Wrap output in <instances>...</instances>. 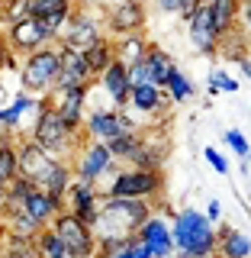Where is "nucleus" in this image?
Returning a JSON list of instances; mask_svg holds the SVG:
<instances>
[{
	"label": "nucleus",
	"instance_id": "4468645a",
	"mask_svg": "<svg viewBox=\"0 0 251 258\" xmlns=\"http://www.w3.org/2000/svg\"><path fill=\"white\" fill-rule=\"evenodd\" d=\"M91 87H94V84H91ZM91 87H55V91L45 97V103H48L55 113H58V116H61L71 129H80V133H84L87 94H91Z\"/></svg>",
	"mask_w": 251,
	"mask_h": 258
},
{
	"label": "nucleus",
	"instance_id": "423d86ee",
	"mask_svg": "<svg viewBox=\"0 0 251 258\" xmlns=\"http://www.w3.org/2000/svg\"><path fill=\"white\" fill-rule=\"evenodd\" d=\"M103 194L116 200H148L158 207L161 194H164V174L148 171V168H119L107 181Z\"/></svg>",
	"mask_w": 251,
	"mask_h": 258
},
{
	"label": "nucleus",
	"instance_id": "1a4fd4ad",
	"mask_svg": "<svg viewBox=\"0 0 251 258\" xmlns=\"http://www.w3.org/2000/svg\"><path fill=\"white\" fill-rule=\"evenodd\" d=\"M48 229L61 239V245L71 252V258H97L100 255V242L94 236V226H87L80 216L71 213V210H61V216L48 226Z\"/></svg>",
	"mask_w": 251,
	"mask_h": 258
},
{
	"label": "nucleus",
	"instance_id": "9d476101",
	"mask_svg": "<svg viewBox=\"0 0 251 258\" xmlns=\"http://www.w3.org/2000/svg\"><path fill=\"white\" fill-rule=\"evenodd\" d=\"M107 36V23H103V10H91V7H77L74 16L68 20V26L61 29L58 36V45L61 48H91L94 42Z\"/></svg>",
	"mask_w": 251,
	"mask_h": 258
},
{
	"label": "nucleus",
	"instance_id": "412c9836",
	"mask_svg": "<svg viewBox=\"0 0 251 258\" xmlns=\"http://www.w3.org/2000/svg\"><path fill=\"white\" fill-rule=\"evenodd\" d=\"M84 58H87V68H91L94 81H100V75L116 61V39L103 36L100 42H94L91 48H84Z\"/></svg>",
	"mask_w": 251,
	"mask_h": 258
},
{
	"label": "nucleus",
	"instance_id": "473e14b6",
	"mask_svg": "<svg viewBox=\"0 0 251 258\" xmlns=\"http://www.w3.org/2000/svg\"><path fill=\"white\" fill-rule=\"evenodd\" d=\"M203 158L209 161V168H213L216 174H229V158H225L219 149H213V145H209V149H203Z\"/></svg>",
	"mask_w": 251,
	"mask_h": 258
},
{
	"label": "nucleus",
	"instance_id": "39448f33",
	"mask_svg": "<svg viewBox=\"0 0 251 258\" xmlns=\"http://www.w3.org/2000/svg\"><path fill=\"white\" fill-rule=\"evenodd\" d=\"M61 75V45H45L39 52H32L20 64V91H26L32 97H48L58 87Z\"/></svg>",
	"mask_w": 251,
	"mask_h": 258
},
{
	"label": "nucleus",
	"instance_id": "c756f323",
	"mask_svg": "<svg viewBox=\"0 0 251 258\" xmlns=\"http://www.w3.org/2000/svg\"><path fill=\"white\" fill-rule=\"evenodd\" d=\"M155 4L158 13H168V16H181V20H187V16L197 10V0H151Z\"/></svg>",
	"mask_w": 251,
	"mask_h": 258
},
{
	"label": "nucleus",
	"instance_id": "f257e3e1",
	"mask_svg": "<svg viewBox=\"0 0 251 258\" xmlns=\"http://www.w3.org/2000/svg\"><path fill=\"white\" fill-rule=\"evenodd\" d=\"M16 165H20L23 181H29L32 187L52 194V197H58V200H64L71 181H74V165L48 155L42 145H36L29 136H20V139H16Z\"/></svg>",
	"mask_w": 251,
	"mask_h": 258
},
{
	"label": "nucleus",
	"instance_id": "4be33fe9",
	"mask_svg": "<svg viewBox=\"0 0 251 258\" xmlns=\"http://www.w3.org/2000/svg\"><path fill=\"white\" fill-rule=\"evenodd\" d=\"M209 13H213L216 32L229 36L238 29V16H241V0H209Z\"/></svg>",
	"mask_w": 251,
	"mask_h": 258
},
{
	"label": "nucleus",
	"instance_id": "7c9ffc66",
	"mask_svg": "<svg viewBox=\"0 0 251 258\" xmlns=\"http://www.w3.org/2000/svg\"><path fill=\"white\" fill-rule=\"evenodd\" d=\"M222 142L232 149V155H238V158L248 165V158H251V142L245 139V133H238V129H225V133H222Z\"/></svg>",
	"mask_w": 251,
	"mask_h": 258
},
{
	"label": "nucleus",
	"instance_id": "ddd939ff",
	"mask_svg": "<svg viewBox=\"0 0 251 258\" xmlns=\"http://www.w3.org/2000/svg\"><path fill=\"white\" fill-rule=\"evenodd\" d=\"M103 200H107V194L100 190V184H91V181H84V177H74L68 194H64V210H71V213L80 216L87 226H94L97 216H100Z\"/></svg>",
	"mask_w": 251,
	"mask_h": 258
},
{
	"label": "nucleus",
	"instance_id": "72a5a7b5",
	"mask_svg": "<svg viewBox=\"0 0 251 258\" xmlns=\"http://www.w3.org/2000/svg\"><path fill=\"white\" fill-rule=\"evenodd\" d=\"M209 81H213L219 91H225V94H235V91H238V81L229 78V71H213V75H209Z\"/></svg>",
	"mask_w": 251,
	"mask_h": 258
},
{
	"label": "nucleus",
	"instance_id": "aec40b11",
	"mask_svg": "<svg viewBox=\"0 0 251 258\" xmlns=\"http://www.w3.org/2000/svg\"><path fill=\"white\" fill-rule=\"evenodd\" d=\"M145 68H148V78H151V84L164 91V87H168V81H171V75L177 71V61L171 58V52H164L161 45H155V42H151L148 55H145Z\"/></svg>",
	"mask_w": 251,
	"mask_h": 258
},
{
	"label": "nucleus",
	"instance_id": "5701e85b",
	"mask_svg": "<svg viewBox=\"0 0 251 258\" xmlns=\"http://www.w3.org/2000/svg\"><path fill=\"white\" fill-rule=\"evenodd\" d=\"M219 258H251V239L245 232L232 229V226H222L219 229Z\"/></svg>",
	"mask_w": 251,
	"mask_h": 258
},
{
	"label": "nucleus",
	"instance_id": "e433bc0d",
	"mask_svg": "<svg viewBox=\"0 0 251 258\" xmlns=\"http://www.w3.org/2000/svg\"><path fill=\"white\" fill-rule=\"evenodd\" d=\"M7 197H10V187L0 184V220H4V213H7Z\"/></svg>",
	"mask_w": 251,
	"mask_h": 258
},
{
	"label": "nucleus",
	"instance_id": "a878e982",
	"mask_svg": "<svg viewBox=\"0 0 251 258\" xmlns=\"http://www.w3.org/2000/svg\"><path fill=\"white\" fill-rule=\"evenodd\" d=\"M219 55L225 61H235V64H241L251 55V42L245 39V32L241 29H235V32H229V36H222L219 39Z\"/></svg>",
	"mask_w": 251,
	"mask_h": 258
},
{
	"label": "nucleus",
	"instance_id": "9b49d317",
	"mask_svg": "<svg viewBox=\"0 0 251 258\" xmlns=\"http://www.w3.org/2000/svg\"><path fill=\"white\" fill-rule=\"evenodd\" d=\"M74 177H84V181H91V184H100L103 177H110L119 171V161L116 155L110 152V145H103V142H91V139H84V145L77 149V155H74Z\"/></svg>",
	"mask_w": 251,
	"mask_h": 258
},
{
	"label": "nucleus",
	"instance_id": "79ce46f5",
	"mask_svg": "<svg viewBox=\"0 0 251 258\" xmlns=\"http://www.w3.org/2000/svg\"><path fill=\"white\" fill-rule=\"evenodd\" d=\"M213 258H219V255H213Z\"/></svg>",
	"mask_w": 251,
	"mask_h": 258
},
{
	"label": "nucleus",
	"instance_id": "7ed1b4c3",
	"mask_svg": "<svg viewBox=\"0 0 251 258\" xmlns=\"http://www.w3.org/2000/svg\"><path fill=\"white\" fill-rule=\"evenodd\" d=\"M171 236L177 255L190 258H213L219 252V229L206 220L203 210L184 207L171 216Z\"/></svg>",
	"mask_w": 251,
	"mask_h": 258
},
{
	"label": "nucleus",
	"instance_id": "0eeeda50",
	"mask_svg": "<svg viewBox=\"0 0 251 258\" xmlns=\"http://www.w3.org/2000/svg\"><path fill=\"white\" fill-rule=\"evenodd\" d=\"M103 23H107L110 39L145 36L148 7H145V0H107V7H103Z\"/></svg>",
	"mask_w": 251,
	"mask_h": 258
},
{
	"label": "nucleus",
	"instance_id": "bb28decb",
	"mask_svg": "<svg viewBox=\"0 0 251 258\" xmlns=\"http://www.w3.org/2000/svg\"><path fill=\"white\" fill-rule=\"evenodd\" d=\"M164 91H168V97H171V103H184V100H190V97L197 94V87H193V81L177 68L174 75H171V81H168Z\"/></svg>",
	"mask_w": 251,
	"mask_h": 258
},
{
	"label": "nucleus",
	"instance_id": "c85d7f7f",
	"mask_svg": "<svg viewBox=\"0 0 251 258\" xmlns=\"http://www.w3.org/2000/svg\"><path fill=\"white\" fill-rule=\"evenodd\" d=\"M36 245H39V255H42V258H71V252L61 245V239L55 236L52 229H45L42 236L36 239Z\"/></svg>",
	"mask_w": 251,
	"mask_h": 258
},
{
	"label": "nucleus",
	"instance_id": "c9c22d12",
	"mask_svg": "<svg viewBox=\"0 0 251 258\" xmlns=\"http://www.w3.org/2000/svg\"><path fill=\"white\" fill-rule=\"evenodd\" d=\"M206 220L209 223L222 220V204H219V200H209V204H206Z\"/></svg>",
	"mask_w": 251,
	"mask_h": 258
},
{
	"label": "nucleus",
	"instance_id": "b1692460",
	"mask_svg": "<svg viewBox=\"0 0 251 258\" xmlns=\"http://www.w3.org/2000/svg\"><path fill=\"white\" fill-rule=\"evenodd\" d=\"M151 42L145 36H129V39H116V61H123L126 68H135L145 55H148Z\"/></svg>",
	"mask_w": 251,
	"mask_h": 258
},
{
	"label": "nucleus",
	"instance_id": "393cba45",
	"mask_svg": "<svg viewBox=\"0 0 251 258\" xmlns=\"http://www.w3.org/2000/svg\"><path fill=\"white\" fill-rule=\"evenodd\" d=\"M97 258H151V252L145 248V242L139 236H132L126 242H107V245H100Z\"/></svg>",
	"mask_w": 251,
	"mask_h": 258
},
{
	"label": "nucleus",
	"instance_id": "a211bd4d",
	"mask_svg": "<svg viewBox=\"0 0 251 258\" xmlns=\"http://www.w3.org/2000/svg\"><path fill=\"white\" fill-rule=\"evenodd\" d=\"M94 75L87 68L84 52L77 48H61V75H58V87H91Z\"/></svg>",
	"mask_w": 251,
	"mask_h": 258
},
{
	"label": "nucleus",
	"instance_id": "a19ab883",
	"mask_svg": "<svg viewBox=\"0 0 251 258\" xmlns=\"http://www.w3.org/2000/svg\"><path fill=\"white\" fill-rule=\"evenodd\" d=\"M0 26H4V0H0ZM0 32H4V29H0Z\"/></svg>",
	"mask_w": 251,
	"mask_h": 258
},
{
	"label": "nucleus",
	"instance_id": "f8f14e48",
	"mask_svg": "<svg viewBox=\"0 0 251 258\" xmlns=\"http://www.w3.org/2000/svg\"><path fill=\"white\" fill-rule=\"evenodd\" d=\"M4 36H7V42H10V48L16 55H23V58L32 55V52H39V48H45V45L58 42V36L52 32V26L42 23V20H36V16H26V20L7 26Z\"/></svg>",
	"mask_w": 251,
	"mask_h": 258
},
{
	"label": "nucleus",
	"instance_id": "58836bf2",
	"mask_svg": "<svg viewBox=\"0 0 251 258\" xmlns=\"http://www.w3.org/2000/svg\"><path fill=\"white\" fill-rule=\"evenodd\" d=\"M7 103H10V100H7V91H4V84H0V110H4Z\"/></svg>",
	"mask_w": 251,
	"mask_h": 258
},
{
	"label": "nucleus",
	"instance_id": "ea45409f",
	"mask_svg": "<svg viewBox=\"0 0 251 258\" xmlns=\"http://www.w3.org/2000/svg\"><path fill=\"white\" fill-rule=\"evenodd\" d=\"M4 245H7V232H4V226H0V255H4Z\"/></svg>",
	"mask_w": 251,
	"mask_h": 258
},
{
	"label": "nucleus",
	"instance_id": "f704fd0d",
	"mask_svg": "<svg viewBox=\"0 0 251 258\" xmlns=\"http://www.w3.org/2000/svg\"><path fill=\"white\" fill-rule=\"evenodd\" d=\"M238 29L245 32V39L251 42V0H241V16H238Z\"/></svg>",
	"mask_w": 251,
	"mask_h": 258
},
{
	"label": "nucleus",
	"instance_id": "6e6552de",
	"mask_svg": "<svg viewBox=\"0 0 251 258\" xmlns=\"http://www.w3.org/2000/svg\"><path fill=\"white\" fill-rule=\"evenodd\" d=\"M135 129H142V126L132 119V113H129V110L107 107V110L87 113V119H84V139L113 145L116 139H123V136H129V133H135Z\"/></svg>",
	"mask_w": 251,
	"mask_h": 258
},
{
	"label": "nucleus",
	"instance_id": "2f4dec72",
	"mask_svg": "<svg viewBox=\"0 0 251 258\" xmlns=\"http://www.w3.org/2000/svg\"><path fill=\"white\" fill-rule=\"evenodd\" d=\"M0 258H42V255H39V245H36V242H16V239H7L4 255H0Z\"/></svg>",
	"mask_w": 251,
	"mask_h": 258
},
{
	"label": "nucleus",
	"instance_id": "2eb2a0df",
	"mask_svg": "<svg viewBox=\"0 0 251 258\" xmlns=\"http://www.w3.org/2000/svg\"><path fill=\"white\" fill-rule=\"evenodd\" d=\"M187 39L190 45L197 48L200 55H219V32H216V23H213V13H209V4H200L187 20Z\"/></svg>",
	"mask_w": 251,
	"mask_h": 258
},
{
	"label": "nucleus",
	"instance_id": "cd10ccee",
	"mask_svg": "<svg viewBox=\"0 0 251 258\" xmlns=\"http://www.w3.org/2000/svg\"><path fill=\"white\" fill-rule=\"evenodd\" d=\"M16 177H20V165H16V142H13L0 152V184L10 187Z\"/></svg>",
	"mask_w": 251,
	"mask_h": 258
},
{
	"label": "nucleus",
	"instance_id": "f03ea898",
	"mask_svg": "<svg viewBox=\"0 0 251 258\" xmlns=\"http://www.w3.org/2000/svg\"><path fill=\"white\" fill-rule=\"evenodd\" d=\"M155 204L148 200H116V197H107L100 207V216L94 223V236L100 245L107 242H126L132 236H139V229L148 223V216L155 213Z\"/></svg>",
	"mask_w": 251,
	"mask_h": 258
},
{
	"label": "nucleus",
	"instance_id": "dca6fc26",
	"mask_svg": "<svg viewBox=\"0 0 251 258\" xmlns=\"http://www.w3.org/2000/svg\"><path fill=\"white\" fill-rule=\"evenodd\" d=\"M139 239L145 242V248L151 252V258H174V236H171V220H168L161 210L148 216V223L139 229Z\"/></svg>",
	"mask_w": 251,
	"mask_h": 258
},
{
	"label": "nucleus",
	"instance_id": "20e7f679",
	"mask_svg": "<svg viewBox=\"0 0 251 258\" xmlns=\"http://www.w3.org/2000/svg\"><path fill=\"white\" fill-rule=\"evenodd\" d=\"M26 136L36 145H42L48 155H55L61 161H74L77 149L84 145V133H80V129H71L58 113L45 103V97L39 100V113H36V119H32Z\"/></svg>",
	"mask_w": 251,
	"mask_h": 258
},
{
	"label": "nucleus",
	"instance_id": "6ab92c4d",
	"mask_svg": "<svg viewBox=\"0 0 251 258\" xmlns=\"http://www.w3.org/2000/svg\"><path fill=\"white\" fill-rule=\"evenodd\" d=\"M100 87L110 94V100L116 103L119 110L129 107V94H132V78H129V68L123 61H113L107 71L100 75Z\"/></svg>",
	"mask_w": 251,
	"mask_h": 258
},
{
	"label": "nucleus",
	"instance_id": "f3484780",
	"mask_svg": "<svg viewBox=\"0 0 251 258\" xmlns=\"http://www.w3.org/2000/svg\"><path fill=\"white\" fill-rule=\"evenodd\" d=\"M171 107V97H168V91H161V87L155 84H135L132 94H129V110L142 113V116H164V110Z\"/></svg>",
	"mask_w": 251,
	"mask_h": 258
},
{
	"label": "nucleus",
	"instance_id": "4c0bfd02",
	"mask_svg": "<svg viewBox=\"0 0 251 258\" xmlns=\"http://www.w3.org/2000/svg\"><path fill=\"white\" fill-rule=\"evenodd\" d=\"M238 68H241V75H245V78L251 81V55H248V58H245V61H241V64H238Z\"/></svg>",
	"mask_w": 251,
	"mask_h": 258
}]
</instances>
